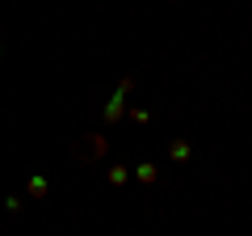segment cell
<instances>
[{"label":"cell","mask_w":252,"mask_h":236,"mask_svg":"<svg viewBox=\"0 0 252 236\" xmlns=\"http://www.w3.org/2000/svg\"><path fill=\"white\" fill-rule=\"evenodd\" d=\"M126 177H130V173H126V169H122V164H114V169H109V182H114V186H122V182H126Z\"/></svg>","instance_id":"8992f818"},{"label":"cell","mask_w":252,"mask_h":236,"mask_svg":"<svg viewBox=\"0 0 252 236\" xmlns=\"http://www.w3.org/2000/svg\"><path fill=\"white\" fill-rule=\"evenodd\" d=\"M122 114H126V97L118 93V97H109V106H105V118H109V122H118Z\"/></svg>","instance_id":"277c9868"},{"label":"cell","mask_w":252,"mask_h":236,"mask_svg":"<svg viewBox=\"0 0 252 236\" xmlns=\"http://www.w3.org/2000/svg\"><path fill=\"white\" fill-rule=\"evenodd\" d=\"M126 114L135 118V122H152V114H147V110H139V106H135V110H126Z\"/></svg>","instance_id":"52a82bcc"},{"label":"cell","mask_w":252,"mask_h":236,"mask_svg":"<svg viewBox=\"0 0 252 236\" xmlns=\"http://www.w3.org/2000/svg\"><path fill=\"white\" fill-rule=\"evenodd\" d=\"M72 156H76V164H97V160H105V156H109V139L97 135V131H89V135H76Z\"/></svg>","instance_id":"6da1fadb"},{"label":"cell","mask_w":252,"mask_h":236,"mask_svg":"<svg viewBox=\"0 0 252 236\" xmlns=\"http://www.w3.org/2000/svg\"><path fill=\"white\" fill-rule=\"evenodd\" d=\"M46 190H51V182H46V177H38V173L26 182V194H30V198H46Z\"/></svg>","instance_id":"3957f363"},{"label":"cell","mask_w":252,"mask_h":236,"mask_svg":"<svg viewBox=\"0 0 252 236\" xmlns=\"http://www.w3.org/2000/svg\"><path fill=\"white\" fill-rule=\"evenodd\" d=\"M189 156H193V148H189V139H172V144H168V160H177V164H185Z\"/></svg>","instance_id":"7a4b0ae2"},{"label":"cell","mask_w":252,"mask_h":236,"mask_svg":"<svg viewBox=\"0 0 252 236\" xmlns=\"http://www.w3.org/2000/svg\"><path fill=\"white\" fill-rule=\"evenodd\" d=\"M135 177H139L143 186H152L156 177H160V169H156V164H135Z\"/></svg>","instance_id":"5b68a950"}]
</instances>
